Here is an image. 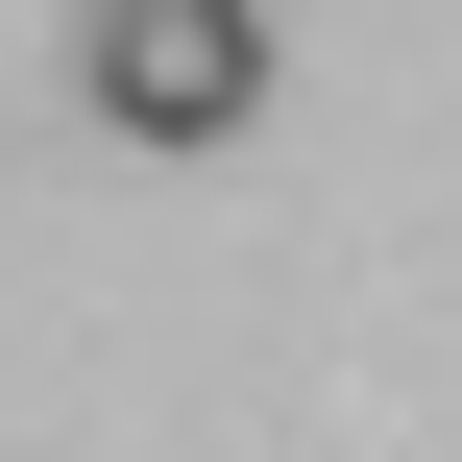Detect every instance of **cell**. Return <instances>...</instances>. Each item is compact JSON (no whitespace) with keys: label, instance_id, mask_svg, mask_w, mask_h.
Listing matches in <instances>:
<instances>
[{"label":"cell","instance_id":"1","mask_svg":"<svg viewBox=\"0 0 462 462\" xmlns=\"http://www.w3.org/2000/svg\"><path fill=\"white\" fill-rule=\"evenodd\" d=\"M97 122L122 146H244L268 122V0H97Z\"/></svg>","mask_w":462,"mask_h":462}]
</instances>
